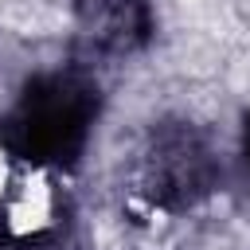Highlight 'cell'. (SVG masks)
Returning a JSON list of instances; mask_svg holds the SVG:
<instances>
[{
  "label": "cell",
  "instance_id": "obj_1",
  "mask_svg": "<svg viewBox=\"0 0 250 250\" xmlns=\"http://www.w3.org/2000/svg\"><path fill=\"white\" fill-rule=\"evenodd\" d=\"M102 117V86L90 66L70 62L31 74L0 117L4 152L35 172H70L86 156Z\"/></svg>",
  "mask_w": 250,
  "mask_h": 250
},
{
  "label": "cell",
  "instance_id": "obj_2",
  "mask_svg": "<svg viewBox=\"0 0 250 250\" xmlns=\"http://www.w3.org/2000/svg\"><path fill=\"white\" fill-rule=\"evenodd\" d=\"M223 184V160L211 137L188 117L156 121L133 164L137 195L160 215H188L203 207Z\"/></svg>",
  "mask_w": 250,
  "mask_h": 250
},
{
  "label": "cell",
  "instance_id": "obj_3",
  "mask_svg": "<svg viewBox=\"0 0 250 250\" xmlns=\"http://www.w3.org/2000/svg\"><path fill=\"white\" fill-rule=\"evenodd\" d=\"M156 35V12L148 0H78L74 4V55L82 66L125 62L141 55Z\"/></svg>",
  "mask_w": 250,
  "mask_h": 250
},
{
  "label": "cell",
  "instance_id": "obj_4",
  "mask_svg": "<svg viewBox=\"0 0 250 250\" xmlns=\"http://www.w3.org/2000/svg\"><path fill=\"white\" fill-rule=\"evenodd\" d=\"M238 156H242V168L250 176V109L242 113V125H238Z\"/></svg>",
  "mask_w": 250,
  "mask_h": 250
},
{
  "label": "cell",
  "instance_id": "obj_5",
  "mask_svg": "<svg viewBox=\"0 0 250 250\" xmlns=\"http://www.w3.org/2000/svg\"><path fill=\"white\" fill-rule=\"evenodd\" d=\"M0 250H16V242H12V238H8L4 230H0Z\"/></svg>",
  "mask_w": 250,
  "mask_h": 250
}]
</instances>
